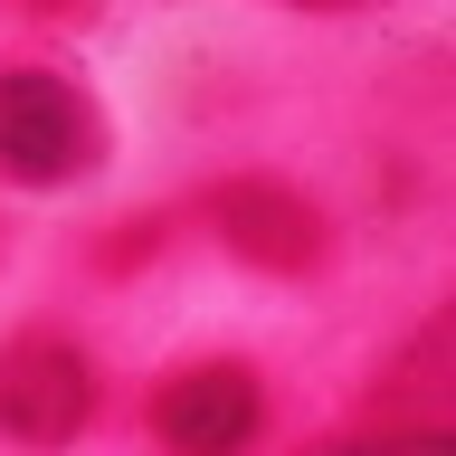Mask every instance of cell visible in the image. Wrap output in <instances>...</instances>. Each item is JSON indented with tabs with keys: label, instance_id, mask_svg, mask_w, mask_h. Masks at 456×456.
I'll list each match as a JSON object with an SVG mask.
<instances>
[{
	"label": "cell",
	"instance_id": "8992f818",
	"mask_svg": "<svg viewBox=\"0 0 456 456\" xmlns=\"http://www.w3.org/2000/svg\"><path fill=\"white\" fill-rule=\"evenodd\" d=\"M305 10H352V0H305Z\"/></svg>",
	"mask_w": 456,
	"mask_h": 456
},
{
	"label": "cell",
	"instance_id": "5b68a950",
	"mask_svg": "<svg viewBox=\"0 0 456 456\" xmlns=\"http://www.w3.org/2000/svg\"><path fill=\"white\" fill-rule=\"evenodd\" d=\"M305 456H456V437L437 419L428 428H370V437H323V447H305Z\"/></svg>",
	"mask_w": 456,
	"mask_h": 456
},
{
	"label": "cell",
	"instance_id": "7a4b0ae2",
	"mask_svg": "<svg viewBox=\"0 0 456 456\" xmlns=\"http://www.w3.org/2000/svg\"><path fill=\"white\" fill-rule=\"evenodd\" d=\"M95 419V362L67 333H20L0 352V428L20 447H67Z\"/></svg>",
	"mask_w": 456,
	"mask_h": 456
},
{
	"label": "cell",
	"instance_id": "3957f363",
	"mask_svg": "<svg viewBox=\"0 0 456 456\" xmlns=\"http://www.w3.org/2000/svg\"><path fill=\"white\" fill-rule=\"evenodd\" d=\"M256 428H266V390L248 362H191L152 399V437L171 456H238Z\"/></svg>",
	"mask_w": 456,
	"mask_h": 456
},
{
	"label": "cell",
	"instance_id": "6da1fadb",
	"mask_svg": "<svg viewBox=\"0 0 456 456\" xmlns=\"http://www.w3.org/2000/svg\"><path fill=\"white\" fill-rule=\"evenodd\" d=\"M105 162V124L67 77L48 67H10L0 77V171L10 181H77V171Z\"/></svg>",
	"mask_w": 456,
	"mask_h": 456
},
{
	"label": "cell",
	"instance_id": "277c9868",
	"mask_svg": "<svg viewBox=\"0 0 456 456\" xmlns=\"http://www.w3.org/2000/svg\"><path fill=\"white\" fill-rule=\"evenodd\" d=\"M209 219H219V238H228L238 256L276 266V276H295V266L323 256V219H314V200L285 191V181H228V191L209 200Z\"/></svg>",
	"mask_w": 456,
	"mask_h": 456
}]
</instances>
